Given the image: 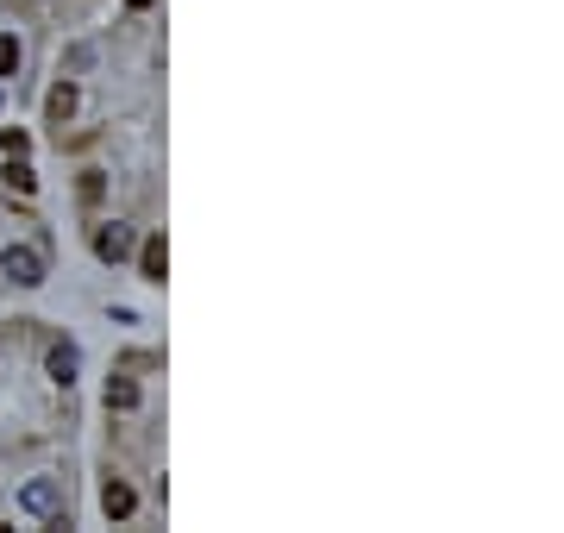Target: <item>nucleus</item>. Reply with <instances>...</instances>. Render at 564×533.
I'll list each match as a JSON object with an SVG mask.
<instances>
[{
	"label": "nucleus",
	"instance_id": "nucleus-1",
	"mask_svg": "<svg viewBox=\"0 0 564 533\" xmlns=\"http://www.w3.org/2000/svg\"><path fill=\"white\" fill-rule=\"evenodd\" d=\"M0 276H7V283H19V289H38V283H44V251L7 245V251H0Z\"/></svg>",
	"mask_w": 564,
	"mask_h": 533
},
{
	"label": "nucleus",
	"instance_id": "nucleus-2",
	"mask_svg": "<svg viewBox=\"0 0 564 533\" xmlns=\"http://www.w3.org/2000/svg\"><path fill=\"white\" fill-rule=\"evenodd\" d=\"M19 508H26V515H38V521H57L63 496H57V483H51V477H32L26 490H19Z\"/></svg>",
	"mask_w": 564,
	"mask_h": 533
},
{
	"label": "nucleus",
	"instance_id": "nucleus-3",
	"mask_svg": "<svg viewBox=\"0 0 564 533\" xmlns=\"http://www.w3.org/2000/svg\"><path fill=\"white\" fill-rule=\"evenodd\" d=\"M94 258H107V264H120V258H132V226H101V233H94Z\"/></svg>",
	"mask_w": 564,
	"mask_h": 533
},
{
	"label": "nucleus",
	"instance_id": "nucleus-4",
	"mask_svg": "<svg viewBox=\"0 0 564 533\" xmlns=\"http://www.w3.org/2000/svg\"><path fill=\"white\" fill-rule=\"evenodd\" d=\"M76 364H82V352H76V345H51V377L69 389V383H76Z\"/></svg>",
	"mask_w": 564,
	"mask_h": 533
},
{
	"label": "nucleus",
	"instance_id": "nucleus-5",
	"mask_svg": "<svg viewBox=\"0 0 564 533\" xmlns=\"http://www.w3.org/2000/svg\"><path fill=\"white\" fill-rule=\"evenodd\" d=\"M101 508H107V515H113V521H126V515H132V508H138V496L126 490V483H107V490H101Z\"/></svg>",
	"mask_w": 564,
	"mask_h": 533
},
{
	"label": "nucleus",
	"instance_id": "nucleus-6",
	"mask_svg": "<svg viewBox=\"0 0 564 533\" xmlns=\"http://www.w3.org/2000/svg\"><path fill=\"white\" fill-rule=\"evenodd\" d=\"M44 107H51V120L63 126L69 113H76V82H57V88H51V101H44Z\"/></svg>",
	"mask_w": 564,
	"mask_h": 533
},
{
	"label": "nucleus",
	"instance_id": "nucleus-7",
	"mask_svg": "<svg viewBox=\"0 0 564 533\" xmlns=\"http://www.w3.org/2000/svg\"><path fill=\"white\" fill-rule=\"evenodd\" d=\"M107 408H138V383L132 377H113L107 383Z\"/></svg>",
	"mask_w": 564,
	"mask_h": 533
},
{
	"label": "nucleus",
	"instance_id": "nucleus-8",
	"mask_svg": "<svg viewBox=\"0 0 564 533\" xmlns=\"http://www.w3.org/2000/svg\"><path fill=\"white\" fill-rule=\"evenodd\" d=\"M163 270H170V251H163V239H151L145 245V276H151V283H163Z\"/></svg>",
	"mask_w": 564,
	"mask_h": 533
},
{
	"label": "nucleus",
	"instance_id": "nucleus-9",
	"mask_svg": "<svg viewBox=\"0 0 564 533\" xmlns=\"http://www.w3.org/2000/svg\"><path fill=\"white\" fill-rule=\"evenodd\" d=\"M7 182H13L19 195H32V189H38V176H32V164H26V157H13V164H7Z\"/></svg>",
	"mask_w": 564,
	"mask_h": 533
},
{
	"label": "nucleus",
	"instance_id": "nucleus-10",
	"mask_svg": "<svg viewBox=\"0 0 564 533\" xmlns=\"http://www.w3.org/2000/svg\"><path fill=\"white\" fill-rule=\"evenodd\" d=\"M13 69H19V38L0 32V76H13Z\"/></svg>",
	"mask_w": 564,
	"mask_h": 533
},
{
	"label": "nucleus",
	"instance_id": "nucleus-11",
	"mask_svg": "<svg viewBox=\"0 0 564 533\" xmlns=\"http://www.w3.org/2000/svg\"><path fill=\"white\" fill-rule=\"evenodd\" d=\"M0 145H7V157H26V151H32V138H26V132H7Z\"/></svg>",
	"mask_w": 564,
	"mask_h": 533
},
{
	"label": "nucleus",
	"instance_id": "nucleus-12",
	"mask_svg": "<svg viewBox=\"0 0 564 533\" xmlns=\"http://www.w3.org/2000/svg\"><path fill=\"white\" fill-rule=\"evenodd\" d=\"M132 7H151V0H132Z\"/></svg>",
	"mask_w": 564,
	"mask_h": 533
}]
</instances>
